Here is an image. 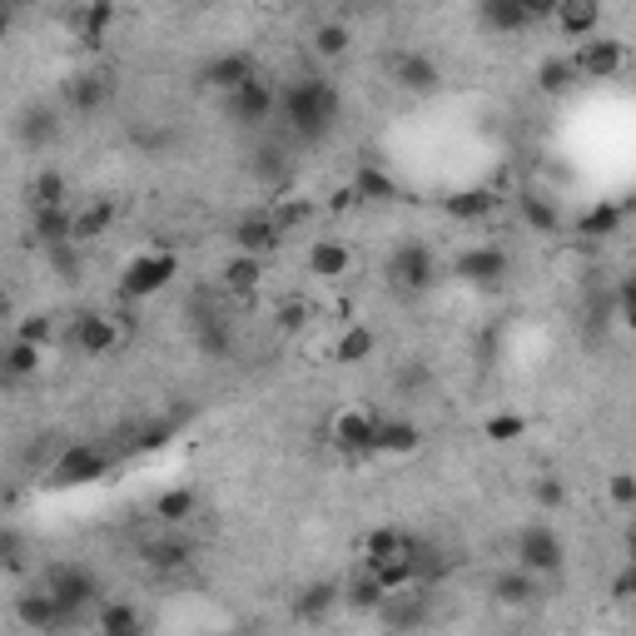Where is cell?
<instances>
[{
  "instance_id": "obj_1",
  "label": "cell",
  "mask_w": 636,
  "mask_h": 636,
  "mask_svg": "<svg viewBox=\"0 0 636 636\" xmlns=\"http://www.w3.org/2000/svg\"><path fill=\"white\" fill-rule=\"evenodd\" d=\"M338 109H343V99H338L333 80H324V75H298L278 89V115H284V125L294 129L298 139L328 135V129L338 125Z\"/></svg>"
},
{
  "instance_id": "obj_2",
  "label": "cell",
  "mask_w": 636,
  "mask_h": 636,
  "mask_svg": "<svg viewBox=\"0 0 636 636\" xmlns=\"http://www.w3.org/2000/svg\"><path fill=\"white\" fill-rule=\"evenodd\" d=\"M174 274H179L174 248H145V254H135L125 268H119V294L135 298V304L139 298H155L174 284Z\"/></svg>"
},
{
  "instance_id": "obj_3",
  "label": "cell",
  "mask_w": 636,
  "mask_h": 636,
  "mask_svg": "<svg viewBox=\"0 0 636 636\" xmlns=\"http://www.w3.org/2000/svg\"><path fill=\"white\" fill-rule=\"evenodd\" d=\"M517 562L512 566H522V572H532L537 582L542 576H556L562 572V562H566V542H562V532L556 527H547V522H527L522 532H517Z\"/></svg>"
},
{
  "instance_id": "obj_4",
  "label": "cell",
  "mask_w": 636,
  "mask_h": 636,
  "mask_svg": "<svg viewBox=\"0 0 636 636\" xmlns=\"http://www.w3.org/2000/svg\"><path fill=\"white\" fill-rule=\"evenodd\" d=\"M388 278H393L403 294H427V288L437 284V258H433V248L417 244V239L398 244L393 258H388Z\"/></svg>"
},
{
  "instance_id": "obj_5",
  "label": "cell",
  "mask_w": 636,
  "mask_h": 636,
  "mask_svg": "<svg viewBox=\"0 0 636 636\" xmlns=\"http://www.w3.org/2000/svg\"><path fill=\"white\" fill-rule=\"evenodd\" d=\"M373 433H378V413H368V407H358V403L338 407V413L328 417V443L348 457L373 453Z\"/></svg>"
},
{
  "instance_id": "obj_6",
  "label": "cell",
  "mask_w": 636,
  "mask_h": 636,
  "mask_svg": "<svg viewBox=\"0 0 636 636\" xmlns=\"http://www.w3.org/2000/svg\"><path fill=\"white\" fill-rule=\"evenodd\" d=\"M45 592L55 596L60 616H65V622H75L85 606H95L99 586H95V576H89L85 566H55V572H50V582H45Z\"/></svg>"
},
{
  "instance_id": "obj_7",
  "label": "cell",
  "mask_w": 636,
  "mask_h": 636,
  "mask_svg": "<svg viewBox=\"0 0 636 636\" xmlns=\"http://www.w3.org/2000/svg\"><path fill=\"white\" fill-rule=\"evenodd\" d=\"M105 473H109V457L99 453L95 443H75V447H65V453L55 457L50 483L55 487H85V483H99Z\"/></svg>"
},
{
  "instance_id": "obj_8",
  "label": "cell",
  "mask_w": 636,
  "mask_h": 636,
  "mask_svg": "<svg viewBox=\"0 0 636 636\" xmlns=\"http://www.w3.org/2000/svg\"><path fill=\"white\" fill-rule=\"evenodd\" d=\"M622 65H626V45H622V40H612V35L582 40L576 55H572L576 80H612V75H622Z\"/></svg>"
},
{
  "instance_id": "obj_9",
  "label": "cell",
  "mask_w": 636,
  "mask_h": 636,
  "mask_svg": "<svg viewBox=\"0 0 636 636\" xmlns=\"http://www.w3.org/2000/svg\"><path fill=\"white\" fill-rule=\"evenodd\" d=\"M248 80H254V55H244V50H224V55L204 60V70H199V85L219 89V95H234Z\"/></svg>"
},
{
  "instance_id": "obj_10",
  "label": "cell",
  "mask_w": 636,
  "mask_h": 636,
  "mask_svg": "<svg viewBox=\"0 0 636 636\" xmlns=\"http://www.w3.org/2000/svg\"><path fill=\"white\" fill-rule=\"evenodd\" d=\"M378 616H383V622L393 626L398 636H407V632H417V626L433 616V596H427L423 586H407V592H393V596H388Z\"/></svg>"
},
{
  "instance_id": "obj_11",
  "label": "cell",
  "mask_w": 636,
  "mask_h": 636,
  "mask_svg": "<svg viewBox=\"0 0 636 636\" xmlns=\"http://www.w3.org/2000/svg\"><path fill=\"white\" fill-rule=\"evenodd\" d=\"M284 244V229L274 224V214H244L234 219V254H248V258H264Z\"/></svg>"
},
{
  "instance_id": "obj_12",
  "label": "cell",
  "mask_w": 636,
  "mask_h": 636,
  "mask_svg": "<svg viewBox=\"0 0 636 636\" xmlns=\"http://www.w3.org/2000/svg\"><path fill=\"white\" fill-rule=\"evenodd\" d=\"M547 20L556 25L562 40H576V45H582V40H592L596 25H602V6H596V0H556Z\"/></svg>"
},
{
  "instance_id": "obj_13",
  "label": "cell",
  "mask_w": 636,
  "mask_h": 636,
  "mask_svg": "<svg viewBox=\"0 0 636 636\" xmlns=\"http://www.w3.org/2000/svg\"><path fill=\"white\" fill-rule=\"evenodd\" d=\"M229 109H234L239 125H264V119H274V109H278V89L254 75L248 85H239L234 95H229Z\"/></svg>"
},
{
  "instance_id": "obj_14",
  "label": "cell",
  "mask_w": 636,
  "mask_h": 636,
  "mask_svg": "<svg viewBox=\"0 0 636 636\" xmlns=\"http://www.w3.org/2000/svg\"><path fill=\"white\" fill-rule=\"evenodd\" d=\"M15 622L25 626L30 636H50L55 626H65V616H60L55 596H50L45 586H35V592H20L15 596Z\"/></svg>"
},
{
  "instance_id": "obj_15",
  "label": "cell",
  "mask_w": 636,
  "mask_h": 636,
  "mask_svg": "<svg viewBox=\"0 0 636 636\" xmlns=\"http://www.w3.org/2000/svg\"><path fill=\"white\" fill-rule=\"evenodd\" d=\"M393 80L407 89V95H433L437 85H443V70H437L433 55H417V50H403V55L393 60Z\"/></svg>"
},
{
  "instance_id": "obj_16",
  "label": "cell",
  "mask_w": 636,
  "mask_h": 636,
  "mask_svg": "<svg viewBox=\"0 0 636 636\" xmlns=\"http://www.w3.org/2000/svg\"><path fill=\"white\" fill-rule=\"evenodd\" d=\"M423 447V427L413 417H378V433H373V453L383 457H413Z\"/></svg>"
},
{
  "instance_id": "obj_17",
  "label": "cell",
  "mask_w": 636,
  "mask_h": 636,
  "mask_svg": "<svg viewBox=\"0 0 636 636\" xmlns=\"http://www.w3.org/2000/svg\"><path fill=\"white\" fill-rule=\"evenodd\" d=\"M30 239L40 248H65L75 244V209H30Z\"/></svg>"
},
{
  "instance_id": "obj_18",
  "label": "cell",
  "mask_w": 636,
  "mask_h": 636,
  "mask_svg": "<svg viewBox=\"0 0 636 636\" xmlns=\"http://www.w3.org/2000/svg\"><path fill=\"white\" fill-rule=\"evenodd\" d=\"M457 278H467V284H502L507 278V254L492 244H477L467 248L463 258H457Z\"/></svg>"
},
{
  "instance_id": "obj_19",
  "label": "cell",
  "mask_w": 636,
  "mask_h": 636,
  "mask_svg": "<svg viewBox=\"0 0 636 636\" xmlns=\"http://www.w3.org/2000/svg\"><path fill=\"white\" fill-rule=\"evenodd\" d=\"M487 592H492L497 606H532L537 596H542V582H537L532 572H522V566H507V572L492 576Z\"/></svg>"
},
{
  "instance_id": "obj_20",
  "label": "cell",
  "mask_w": 636,
  "mask_h": 636,
  "mask_svg": "<svg viewBox=\"0 0 636 636\" xmlns=\"http://www.w3.org/2000/svg\"><path fill=\"white\" fill-rule=\"evenodd\" d=\"M407 562H413V586H423V592L447 576V552L423 537H407Z\"/></svg>"
},
{
  "instance_id": "obj_21",
  "label": "cell",
  "mask_w": 636,
  "mask_h": 636,
  "mask_svg": "<svg viewBox=\"0 0 636 636\" xmlns=\"http://www.w3.org/2000/svg\"><path fill=\"white\" fill-rule=\"evenodd\" d=\"M477 20L487 30H497V35H517V30L532 25V10H527V0H483Z\"/></svg>"
},
{
  "instance_id": "obj_22",
  "label": "cell",
  "mask_w": 636,
  "mask_h": 636,
  "mask_svg": "<svg viewBox=\"0 0 636 636\" xmlns=\"http://www.w3.org/2000/svg\"><path fill=\"white\" fill-rule=\"evenodd\" d=\"M70 333H75V343L85 348V353H95V358L109 353V348L119 343V324H115L109 314H80Z\"/></svg>"
},
{
  "instance_id": "obj_23",
  "label": "cell",
  "mask_w": 636,
  "mask_h": 636,
  "mask_svg": "<svg viewBox=\"0 0 636 636\" xmlns=\"http://www.w3.org/2000/svg\"><path fill=\"white\" fill-rule=\"evenodd\" d=\"M115 219H119V204H115V199H89V204H80V209H75V244L105 239Z\"/></svg>"
},
{
  "instance_id": "obj_24",
  "label": "cell",
  "mask_w": 636,
  "mask_h": 636,
  "mask_svg": "<svg viewBox=\"0 0 636 636\" xmlns=\"http://www.w3.org/2000/svg\"><path fill=\"white\" fill-rule=\"evenodd\" d=\"M492 209H497L492 189H457V194L443 199V214L457 219V224H477V219H487Z\"/></svg>"
},
{
  "instance_id": "obj_25",
  "label": "cell",
  "mask_w": 636,
  "mask_h": 636,
  "mask_svg": "<svg viewBox=\"0 0 636 636\" xmlns=\"http://www.w3.org/2000/svg\"><path fill=\"white\" fill-rule=\"evenodd\" d=\"M348 268H353V254L338 239H314L308 244V274L314 278H343Z\"/></svg>"
},
{
  "instance_id": "obj_26",
  "label": "cell",
  "mask_w": 636,
  "mask_h": 636,
  "mask_svg": "<svg viewBox=\"0 0 636 636\" xmlns=\"http://www.w3.org/2000/svg\"><path fill=\"white\" fill-rule=\"evenodd\" d=\"M338 602H343V606H353V612L378 616V612H383V602H388V592L373 582V572H353L343 586H338Z\"/></svg>"
},
{
  "instance_id": "obj_27",
  "label": "cell",
  "mask_w": 636,
  "mask_h": 636,
  "mask_svg": "<svg viewBox=\"0 0 636 636\" xmlns=\"http://www.w3.org/2000/svg\"><path fill=\"white\" fill-rule=\"evenodd\" d=\"M15 135H20V145H25V149H45V145H55V135H60V119H55V109H45V105H30L25 115H20Z\"/></svg>"
},
{
  "instance_id": "obj_28",
  "label": "cell",
  "mask_w": 636,
  "mask_h": 636,
  "mask_svg": "<svg viewBox=\"0 0 636 636\" xmlns=\"http://www.w3.org/2000/svg\"><path fill=\"white\" fill-rule=\"evenodd\" d=\"M333 606H338V582H308L304 592L294 596V616H298V622H308V626L324 622Z\"/></svg>"
},
{
  "instance_id": "obj_29",
  "label": "cell",
  "mask_w": 636,
  "mask_h": 636,
  "mask_svg": "<svg viewBox=\"0 0 636 636\" xmlns=\"http://www.w3.org/2000/svg\"><path fill=\"white\" fill-rule=\"evenodd\" d=\"M353 199H358V204H393V199H398V179H388L378 165H358Z\"/></svg>"
},
{
  "instance_id": "obj_30",
  "label": "cell",
  "mask_w": 636,
  "mask_h": 636,
  "mask_svg": "<svg viewBox=\"0 0 636 636\" xmlns=\"http://www.w3.org/2000/svg\"><path fill=\"white\" fill-rule=\"evenodd\" d=\"M40 363H45V348L10 338V348L0 353V378H10V383H20V378H35Z\"/></svg>"
},
{
  "instance_id": "obj_31",
  "label": "cell",
  "mask_w": 636,
  "mask_h": 636,
  "mask_svg": "<svg viewBox=\"0 0 636 636\" xmlns=\"http://www.w3.org/2000/svg\"><path fill=\"white\" fill-rule=\"evenodd\" d=\"M407 547V532H398L393 522L388 527H373V532H363V542H358V556H363V566H378L388 562V556H398Z\"/></svg>"
},
{
  "instance_id": "obj_32",
  "label": "cell",
  "mask_w": 636,
  "mask_h": 636,
  "mask_svg": "<svg viewBox=\"0 0 636 636\" xmlns=\"http://www.w3.org/2000/svg\"><path fill=\"white\" fill-rule=\"evenodd\" d=\"M373 348H378V338H373V328H363V324H348L343 333H338V343H333V358L343 368H358V363H368L373 358Z\"/></svg>"
},
{
  "instance_id": "obj_33",
  "label": "cell",
  "mask_w": 636,
  "mask_h": 636,
  "mask_svg": "<svg viewBox=\"0 0 636 636\" xmlns=\"http://www.w3.org/2000/svg\"><path fill=\"white\" fill-rule=\"evenodd\" d=\"M219 278H224V288H229V294H254V288L264 284V258L234 254V258H229V264H224V274H219Z\"/></svg>"
},
{
  "instance_id": "obj_34",
  "label": "cell",
  "mask_w": 636,
  "mask_h": 636,
  "mask_svg": "<svg viewBox=\"0 0 636 636\" xmlns=\"http://www.w3.org/2000/svg\"><path fill=\"white\" fill-rule=\"evenodd\" d=\"M65 174L60 169H40L30 179V209H65Z\"/></svg>"
},
{
  "instance_id": "obj_35",
  "label": "cell",
  "mask_w": 636,
  "mask_h": 636,
  "mask_svg": "<svg viewBox=\"0 0 636 636\" xmlns=\"http://www.w3.org/2000/svg\"><path fill=\"white\" fill-rule=\"evenodd\" d=\"M65 99L80 109V115H95L105 105V80L99 75H70L65 80Z\"/></svg>"
},
{
  "instance_id": "obj_36",
  "label": "cell",
  "mask_w": 636,
  "mask_h": 636,
  "mask_svg": "<svg viewBox=\"0 0 636 636\" xmlns=\"http://www.w3.org/2000/svg\"><path fill=\"white\" fill-rule=\"evenodd\" d=\"M194 343H199V353H204V358H229V343H234V338H229V324H224V318L204 314V318L194 324Z\"/></svg>"
},
{
  "instance_id": "obj_37",
  "label": "cell",
  "mask_w": 636,
  "mask_h": 636,
  "mask_svg": "<svg viewBox=\"0 0 636 636\" xmlns=\"http://www.w3.org/2000/svg\"><path fill=\"white\" fill-rule=\"evenodd\" d=\"M622 229V209L616 204H592L582 219H576V234L582 239H612Z\"/></svg>"
},
{
  "instance_id": "obj_38",
  "label": "cell",
  "mask_w": 636,
  "mask_h": 636,
  "mask_svg": "<svg viewBox=\"0 0 636 636\" xmlns=\"http://www.w3.org/2000/svg\"><path fill=\"white\" fill-rule=\"evenodd\" d=\"M348 40H353V30H348L343 20H318V25H314V55L338 60L348 50Z\"/></svg>"
},
{
  "instance_id": "obj_39",
  "label": "cell",
  "mask_w": 636,
  "mask_h": 636,
  "mask_svg": "<svg viewBox=\"0 0 636 636\" xmlns=\"http://www.w3.org/2000/svg\"><path fill=\"white\" fill-rule=\"evenodd\" d=\"M99 632L105 636H139V612L129 602H105L99 606Z\"/></svg>"
},
{
  "instance_id": "obj_40",
  "label": "cell",
  "mask_w": 636,
  "mask_h": 636,
  "mask_svg": "<svg viewBox=\"0 0 636 636\" xmlns=\"http://www.w3.org/2000/svg\"><path fill=\"white\" fill-rule=\"evenodd\" d=\"M194 507H199V497L189 492V487H169V492H159V502H155V517L159 522H184V517H194Z\"/></svg>"
},
{
  "instance_id": "obj_41",
  "label": "cell",
  "mask_w": 636,
  "mask_h": 636,
  "mask_svg": "<svg viewBox=\"0 0 636 636\" xmlns=\"http://www.w3.org/2000/svg\"><path fill=\"white\" fill-rule=\"evenodd\" d=\"M517 209H522V219L537 229V234H556V229H562L556 204H552V199H542V194H522V199H517Z\"/></svg>"
},
{
  "instance_id": "obj_42",
  "label": "cell",
  "mask_w": 636,
  "mask_h": 636,
  "mask_svg": "<svg viewBox=\"0 0 636 636\" xmlns=\"http://www.w3.org/2000/svg\"><path fill=\"white\" fill-rule=\"evenodd\" d=\"M537 85H542V95H566V89L576 85V70H572V60H542L537 65Z\"/></svg>"
},
{
  "instance_id": "obj_43",
  "label": "cell",
  "mask_w": 636,
  "mask_h": 636,
  "mask_svg": "<svg viewBox=\"0 0 636 636\" xmlns=\"http://www.w3.org/2000/svg\"><path fill=\"white\" fill-rule=\"evenodd\" d=\"M115 15H119L115 6H80V10H75V30H80L85 40H99L109 25H115Z\"/></svg>"
},
{
  "instance_id": "obj_44",
  "label": "cell",
  "mask_w": 636,
  "mask_h": 636,
  "mask_svg": "<svg viewBox=\"0 0 636 636\" xmlns=\"http://www.w3.org/2000/svg\"><path fill=\"white\" fill-rule=\"evenodd\" d=\"M527 433V417L522 413H492L483 423V437L487 443H517V437Z\"/></svg>"
},
{
  "instance_id": "obj_45",
  "label": "cell",
  "mask_w": 636,
  "mask_h": 636,
  "mask_svg": "<svg viewBox=\"0 0 636 636\" xmlns=\"http://www.w3.org/2000/svg\"><path fill=\"white\" fill-rule=\"evenodd\" d=\"M145 556H149V566H155V572H174V566L189 562V542H179V537H174V542H155Z\"/></svg>"
},
{
  "instance_id": "obj_46",
  "label": "cell",
  "mask_w": 636,
  "mask_h": 636,
  "mask_svg": "<svg viewBox=\"0 0 636 636\" xmlns=\"http://www.w3.org/2000/svg\"><path fill=\"white\" fill-rule=\"evenodd\" d=\"M308 318H314V308H308L304 298H288V304H278V308H274V324H278V333H304V328H308Z\"/></svg>"
},
{
  "instance_id": "obj_47",
  "label": "cell",
  "mask_w": 636,
  "mask_h": 636,
  "mask_svg": "<svg viewBox=\"0 0 636 636\" xmlns=\"http://www.w3.org/2000/svg\"><path fill=\"white\" fill-rule=\"evenodd\" d=\"M50 333H55L50 314H25V318H20V328H15L20 343H35V348H45V343H50Z\"/></svg>"
},
{
  "instance_id": "obj_48",
  "label": "cell",
  "mask_w": 636,
  "mask_h": 636,
  "mask_svg": "<svg viewBox=\"0 0 636 636\" xmlns=\"http://www.w3.org/2000/svg\"><path fill=\"white\" fill-rule=\"evenodd\" d=\"M532 497H537V507H542V512H556V507L566 502L562 477H537V483H532Z\"/></svg>"
},
{
  "instance_id": "obj_49",
  "label": "cell",
  "mask_w": 636,
  "mask_h": 636,
  "mask_svg": "<svg viewBox=\"0 0 636 636\" xmlns=\"http://www.w3.org/2000/svg\"><path fill=\"white\" fill-rule=\"evenodd\" d=\"M606 492H612V502L622 507H636V477L632 473H612V483H606Z\"/></svg>"
},
{
  "instance_id": "obj_50",
  "label": "cell",
  "mask_w": 636,
  "mask_h": 636,
  "mask_svg": "<svg viewBox=\"0 0 636 636\" xmlns=\"http://www.w3.org/2000/svg\"><path fill=\"white\" fill-rule=\"evenodd\" d=\"M632 592H636V572L632 566H622V572H616V582H612V602H632Z\"/></svg>"
},
{
  "instance_id": "obj_51",
  "label": "cell",
  "mask_w": 636,
  "mask_h": 636,
  "mask_svg": "<svg viewBox=\"0 0 636 636\" xmlns=\"http://www.w3.org/2000/svg\"><path fill=\"white\" fill-rule=\"evenodd\" d=\"M20 547H25V542H20V532H10V527H6V532H0V562H20Z\"/></svg>"
},
{
  "instance_id": "obj_52",
  "label": "cell",
  "mask_w": 636,
  "mask_h": 636,
  "mask_svg": "<svg viewBox=\"0 0 636 636\" xmlns=\"http://www.w3.org/2000/svg\"><path fill=\"white\" fill-rule=\"evenodd\" d=\"M10 25H15V15H10V10H6V6H0V40H6V35H10Z\"/></svg>"
},
{
  "instance_id": "obj_53",
  "label": "cell",
  "mask_w": 636,
  "mask_h": 636,
  "mask_svg": "<svg viewBox=\"0 0 636 636\" xmlns=\"http://www.w3.org/2000/svg\"><path fill=\"white\" fill-rule=\"evenodd\" d=\"M50 636H55V632H50Z\"/></svg>"
}]
</instances>
